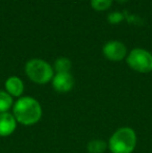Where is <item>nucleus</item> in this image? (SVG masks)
Wrapping results in <instances>:
<instances>
[{"label": "nucleus", "instance_id": "1", "mask_svg": "<svg viewBox=\"0 0 152 153\" xmlns=\"http://www.w3.org/2000/svg\"><path fill=\"white\" fill-rule=\"evenodd\" d=\"M43 115L42 106L37 99L30 96H22L13 105V116L17 123L31 126L40 121Z\"/></svg>", "mask_w": 152, "mask_h": 153}, {"label": "nucleus", "instance_id": "2", "mask_svg": "<svg viewBox=\"0 0 152 153\" xmlns=\"http://www.w3.org/2000/svg\"><path fill=\"white\" fill-rule=\"evenodd\" d=\"M136 142V133L131 127H121L110 137L108 147L112 153H132Z\"/></svg>", "mask_w": 152, "mask_h": 153}, {"label": "nucleus", "instance_id": "3", "mask_svg": "<svg viewBox=\"0 0 152 153\" xmlns=\"http://www.w3.org/2000/svg\"><path fill=\"white\" fill-rule=\"evenodd\" d=\"M25 73L33 82L38 85H46L52 80L54 73L51 65L46 61L33 59L26 62Z\"/></svg>", "mask_w": 152, "mask_h": 153}, {"label": "nucleus", "instance_id": "4", "mask_svg": "<svg viewBox=\"0 0 152 153\" xmlns=\"http://www.w3.org/2000/svg\"><path fill=\"white\" fill-rule=\"evenodd\" d=\"M126 62L132 70L139 73H149L152 71V54L143 48H136L130 51Z\"/></svg>", "mask_w": 152, "mask_h": 153}, {"label": "nucleus", "instance_id": "5", "mask_svg": "<svg viewBox=\"0 0 152 153\" xmlns=\"http://www.w3.org/2000/svg\"><path fill=\"white\" fill-rule=\"evenodd\" d=\"M102 52L108 61L120 62L126 57L127 48L123 43L119 42V41H110L103 46Z\"/></svg>", "mask_w": 152, "mask_h": 153}, {"label": "nucleus", "instance_id": "6", "mask_svg": "<svg viewBox=\"0 0 152 153\" xmlns=\"http://www.w3.org/2000/svg\"><path fill=\"white\" fill-rule=\"evenodd\" d=\"M52 87L57 93H68L74 87V77L70 72L56 73L52 78Z\"/></svg>", "mask_w": 152, "mask_h": 153}, {"label": "nucleus", "instance_id": "7", "mask_svg": "<svg viewBox=\"0 0 152 153\" xmlns=\"http://www.w3.org/2000/svg\"><path fill=\"white\" fill-rule=\"evenodd\" d=\"M17 121L13 114H0V137H6L12 135L17 128Z\"/></svg>", "mask_w": 152, "mask_h": 153}, {"label": "nucleus", "instance_id": "8", "mask_svg": "<svg viewBox=\"0 0 152 153\" xmlns=\"http://www.w3.org/2000/svg\"><path fill=\"white\" fill-rule=\"evenodd\" d=\"M4 87H5V92H7L12 97L20 98L24 93V83L22 79L17 76L8 77L5 80Z\"/></svg>", "mask_w": 152, "mask_h": 153}, {"label": "nucleus", "instance_id": "9", "mask_svg": "<svg viewBox=\"0 0 152 153\" xmlns=\"http://www.w3.org/2000/svg\"><path fill=\"white\" fill-rule=\"evenodd\" d=\"M108 143L103 140H92L87 143V150L89 153H104L108 149Z\"/></svg>", "mask_w": 152, "mask_h": 153}, {"label": "nucleus", "instance_id": "10", "mask_svg": "<svg viewBox=\"0 0 152 153\" xmlns=\"http://www.w3.org/2000/svg\"><path fill=\"white\" fill-rule=\"evenodd\" d=\"M13 105H14L13 97L7 92L0 90V114L8 113Z\"/></svg>", "mask_w": 152, "mask_h": 153}, {"label": "nucleus", "instance_id": "11", "mask_svg": "<svg viewBox=\"0 0 152 153\" xmlns=\"http://www.w3.org/2000/svg\"><path fill=\"white\" fill-rule=\"evenodd\" d=\"M71 67V61L69 59H67V57H59L54 62V70L56 73L70 72Z\"/></svg>", "mask_w": 152, "mask_h": 153}, {"label": "nucleus", "instance_id": "12", "mask_svg": "<svg viewBox=\"0 0 152 153\" xmlns=\"http://www.w3.org/2000/svg\"><path fill=\"white\" fill-rule=\"evenodd\" d=\"M113 0H91V5L95 10L101 12V10H105L110 8L112 5Z\"/></svg>", "mask_w": 152, "mask_h": 153}, {"label": "nucleus", "instance_id": "13", "mask_svg": "<svg viewBox=\"0 0 152 153\" xmlns=\"http://www.w3.org/2000/svg\"><path fill=\"white\" fill-rule=\"evenodd\" d=\"M123 15L121 13H118V12H114L112 14H110V16L108 17V21H110L112 24H117V23H120L122 20H123Z\"/></svg>", "mask_w": 152, "mask_h": 153}]
</instances>
